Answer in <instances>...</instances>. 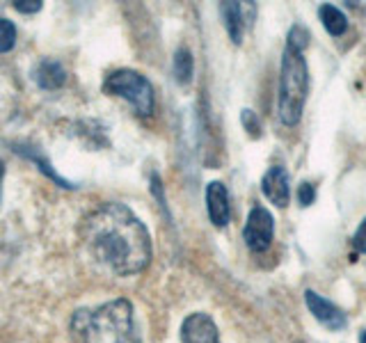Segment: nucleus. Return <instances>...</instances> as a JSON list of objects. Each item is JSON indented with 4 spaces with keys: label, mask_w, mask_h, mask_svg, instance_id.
Segmentation results:
<instances>
[{
    "label": "nucleus",
    "mask_w": 366,
    "mask_h": 343,
    "mask_svg": "<svg viewBox=\"0 0 366 343\" xmlns=\"http://www.w3.org/2000/svg\"><path fill=\"white\" fill-rule=\"evenodd\" d=\"M314 199H316V188L307 181L300 183V186H297V204L309 206V204H314Z\"/></svg>",
    "instance_id": "obj_16"
},
{
    "label": "nucleus",
    "mask_w": 366,
    "mask_h": 343,
    "mask_svg": "<svg viewBox=\"0 0 366 343\" xmlns=\"http://www.w3.org/2000/svg\"><path fill=\"white\" fill-rule=\"evenodd\" d=\"M272 236H274V217L270 215L268 209H263V206H254V209L249 211L247 222L243 227L245 245L249 247V252L261 254V252H266L270 247Z\"/></svg>",
    "instance_id": "obj_5"
},
{
    "label": "nucleus",
    "mask_w": 366,
    "mask_h": 343,
    "mask_svg": "<svg viewBox=\"0 0 366 343\" xmlns=\"http://www.w3.org/2000/svg\"><path fill=\"white\" fill-rule=\"evenodd\" d=\"M352 247L357 249V252H362V254H366V217L362 220L360 229L352 236Z\"/></svg>",
    "instance_id": "obj_18"
},
{
    "label": "nucleus",
    "mask_w": 366,
    "mask_h": 343,
    "mask_svg": "<svg viewBox=\"0 0 366 343\" xmlns=\"http://www.w3.org/2000/svg\"><path fill=\"white\" fill-rule=\"evenodd\" d=\"M286 46L295 51H305L309 46V30L305 26H293L289 32V39H286Z\"/></svg>",
    "instance_id": "obj_15"
},
{
    "label": "nucleus",
    "mask_w": 366,
    "mask_h": 343,
    "mask_svg": "<svg viewBox=\"0 0 366 343\" xmlns=\"http://www.w3.org/2000/svg\"><path fill=\"white\" fill-rule=\"evenodd\" d=\"M309 91V69L302 51L286 46L282 55L280 85H277V117L286 126H295L302 119L305 101Z\"/></svg>",
    "instance_id": "obj_3"
},
{
    "label": "nucleus",
    "mask_w": 366,
    "mask_h": 343,
    "mask_svg": "<svg viewBox=\"0 0 366 343\" xmlns=\"http://www.w3.org/2000/svg\"><path fill=\"white\" fill-rule=\"evenodd\" d=\"M34 80H37V85L44 89H57L66 83V71L57 60L44 57V60L37 64V69H34Z\"/></svg>",
    "instance_id": "obj_11"
},
{
    "label": "nucleus",
    "mask_w": 366,
    "mask_h": 343,
    "mask_svg": "<svg viewBox=\"0 0 366 343\" xmlns=\"http://www.w3.org/2000/svg\"><path fill=\"white\" fill-rule=\"evenodd\" d=\"M80 238L97 263L119 277L142 272L152 261V238L129 206L108 202L87 213Z\"/></svg>",
    "instance_id": "obj_1"
},
{
    "label": "nucleus",
    "mask_w": 366,
    "mask_h": 343,
    "mask_svg": "<svg viewBox=\"0 0 366 343\" xmlns=\"http://www.w3.org/2000/svg\"><path fill=\"white\" fill-rule=\"evenodd\" d=\"M14 7L21 14H37L41 9V3L39 0H19V3H14Z\"/></svg>",
    "instance_id": "obj_19"
},
{
    "label": "nucleus",
    "mask_w": 366,
    "mask_h": 343,
    "mask_svg": "<svg viewBox=\"0 0 366 343\" xmlns=\"http://www.w3.org/2000/svg\"><path fill=\"white\" fill-rule=\"evenodd\" d=\"M362 343H366V332H364V334H362V339H360Z\"/></svg>",
    "instance_id": "obj_20"
},
{
    "label": "nucleus",
    "mask_w": 366,
    "mask_h": 343,
    "mask_svg": "<svg viewBox=\"0 0 366 343\" xmlns=\"http://www.w3.org/2000/svg\"><path fill=\"white\" fill-rule=\"evenodd\" d=\"M181 339H183V343H220L213 318L204 312L190 314L186 320H183Z\"/></svg>",
    "instance_id": "obj_6"
},
{
    "label": "nucleus",
    "mask_w": 366,
    "mask_h": 343,
    "mask_svg": "<svg viewBox=\"0 0 366 343\" xmlns=\"http://www.w3.org/2000/svg\"><path fill=\"white\" fill-rule=\"evenodd\" d=\"M172 71H174V78L179 85H188L192 80V71H194V62H192V53L181 46V49L174 53V60H172Z\"/></svg>",
    "instance_id": "obj_13"
},
{
    "label": "nucleus",
    "mask_w": 366,
    "mask_h": 343,
    "mask_svg": "<svg viewBox=\"0 0 366 343\" xmlns=\"http://www.w3.org/2000/svg\"><path fill=\"white\" fill-rule=\"evenodd\" d=\"M305 300H307L309 312L314 314V318L318 320L320 325H325L332 332L346 327V314H343L337 304H332L330 300H325L323 295H318L314 291H307L305 293Z\"/></svg>",
    "instance_id": "obj_7"
},
{
    "label": "nucleus",
    "mask_w": 366,
    "mask_h": 343,
    "mask_svg": "<svg viewBox=\"0 0 366 343\" xmlns=\"http://www.w3.org/2000/svg\"><path fill=\"white\" fill-rule=\"evenodd\" d=\"M16 44V26L7 19H0V53H7Z\"/></svg>",
    "instance_id": "obj_14"
},
{
    "label": "nucleus",
    "mask_w": 366,
    "mask_h": 343,
    "mask_svg": "<svg viewBox=\"0 0 366 343\" xmlns=\"http://www.w3.org/2000/svg\"><path fill=\"white\" fill-rule=\"evenodd\" d=\"M74 343H142L137 332L133 304L110 300L94 309H78L71 318Z\"/></svg>",
    "instance_id": "obj_2"
},
{
    "label": "nucleus",
    "mask_w": 366,
    "mask_h": 343,
    "mask_svg": "<svg viewBox=\"0 0 366 343\" xmlns=\"http://www.w3.org/2000/svg\"><path fill=\"white\" fill-rule=\"evenodd\" d=\"M318 16H320V23H323V28L327 30V34L332 37H341V34H346L348 30V19L346 14L335 7V5H320L318 7Z\"/></svg>",
    "instance_id": "obj_12"
},
{
    "label": "nucleus",
    "mask_w": 366,
    "mask_h": 343,
    "mask_svg": "<svg viewBox=\"0 0 366 343\" xmlns=\"http://www.w3.org/2000/svg\"><path fill=\"white\" fill-rule=\"evenodd\" d=\"M261 190L274 206L286 209L289 202H291V183H289V174H286V169L280 167V165H272L261 179Z\"/></svg>",
    "instance_id": "obj_8"
},
{
    "label": "nucleus",
    "mask_w": 366,
    "mask_h": 343,
    "mask_svg": "<svg viewBox=\"0 0 366 343\" xmlns=\"http://www.w3.org/2000/svg\"><path fill=\"white\" fill-rule=\"evenodd\" d=\"M240 121H243V126L249 131L252 137H257L259 131H261V124H259V117H257V112H252V110H243V114H240Z\"/></svg>",
    "instance_id": "obj_17"
},
{
    "label": "nucleus",
    "mask_w": 366,
    "mask_h": 343,
    "mask_svg": "<svg viewBox=\"0 0 366 343\" xmlns=\"http://www.w3.org/2000/svg\"><path fill=\"white\" fill-rule=\"evenodd\" d=\"M103 89L112 96L129 101L140 117H149V114L154 112V106H156L154 87L142 74L131 71V69H119V71H112L106 78Z\"/></svg>",
    "instance_id": "obj_4"
},
{
    "label": "nucleus",
    "mask_w": 366,
    "mask_h": 343,
    "mask_svg": "<svg viewBox=\"0 0 366 343\" xmlns=\"http://www.w3.org/2000/svg\"><path fill=\"white\" fill-rule=\"evenodd\" d=\"M206 209H209V217L215 227H227L229 217H232V204H229V190L224 183L211 181L206 186Z\"/></svg>",
    "instance_id": "obj_9"
},
{
    "label": "nucleus",
    "mask_w": 366,
    "mask_h": 343,
    "mask_svg": "<svg viewBox=\"0 0 366 343\" xmlns=\"http://www.w3.org/2000/svg\"><path fill=\"white\" fill-rule=\"evenodd\" d=\"M247 9H249V3H222L220 5L222 23L234 44H240L245 37V28L249 26V21L245 16Z\"/></svg>",
    "instance_id": "obj_10"
}]
</instances>
